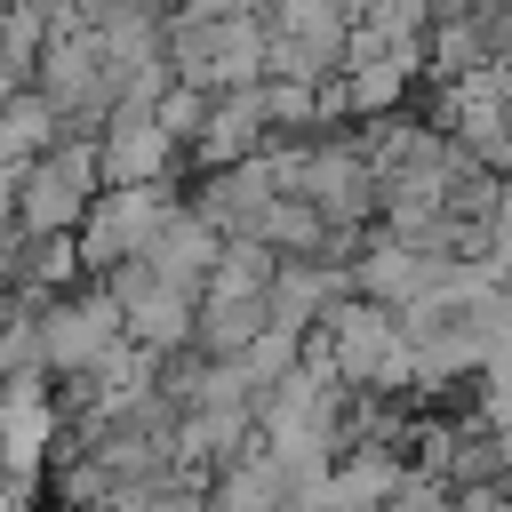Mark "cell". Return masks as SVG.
Returning a JSON list of instances; mask_svg holds the SVG:
<instances>
[{
    "label": "cell",
    "mask_w": 512,
    "mask_h": 512,
    "mask_svg": "<svg viewBox=\"0 0 512 512\" xmlns=\"http://www.w3.org/2000/svg\"><path fill=\"white\" fill-rule=\"evenodd\" d=\"M96 200H104L96 136H64L48 160L24 168V184H16V232H24V240H72Z\"/></svg>",
    "instance_id": "6da1fadb"
},
{
    "label": "cell",
    "mask_w": 512,
    "mask_h": 512,
    "mask_svg": "<svg viewBox=\"0 0 512 512\" xmlns=\"http://www.w3.org/2000/svg\"><path fill=\"white\" fill-rule=\"evenodd\" d=\"M176 208H184L176 184H128V192H104V200L88 208V224H80V264H88V280H112V272L144 264V248L160 240V224H168Z\"/></svg>",
    "instance_id": "7a4b0ae2"
},
{
    "label": "cell",
    "mask_w": 512,
    "mask_h": 512,
    "mask_svg": "<svg viewBox=\"0 0 512 512\" xmlns=\"http://www.w3.org/2000/svg\"><path fill=\"white\" fill-rule=\"evenodd\" d=\"M120 344H128V312H120V296H112L104 280L56 296L48 320H40V360H48V376H96Z\"/></svg>",
    "instance_id": "3957f363"
},
{
    "label": "cell",
    "mask_w": 512,
    "mask_h": 512,
    "mask_svg": "<svg viewBox=\"0 0 512 512\" xmlns=\"http://www.w3.org/2000/svg\"><path fill=\"white\" fill-rule=\"evenodd\" d=\"M104 288H112L120 312H128V344H144V352H160V360H184V352L200 344V296H192V288H168L152 264H128V272H112Z\"/></svg>",
    "instance_id": "277c9868"
},
{
    "label": "cell",
    "mask_w": 512,
    "mask_h": 512,
    "mask_svg": "<svg viewBox=\"0 0 512 512\" xmlns=\"http://www.w3.org/2000/svg\"><path fill=\"white\" fill-rule=\"evenodd\" d=\"M96 160H104V192H128V184H176V168H184L192 152L160 128V112L120 104V112L104 120V136H96Z\"/></svg>",
    "instance_id": "5b68a950"
},
{
    "label": "cell",
    "mask_w": 512,
    "mask_h": 512,
    "mask_svg": "<svg viewBox=\"0 0 512 512\" xmlns=\"http://www.w3.org/2000/svg\"><path fill=\"white\" fill-rule=\"evenodd\" d=\"M280 200H288V192H280L272 160H240V168H216V176H200V184H192V208H200L224 240H256V232H264V216H272Z\"/></svg>",
    "instance_id": "8992f818"
},
{
    "label": "cell",
    "mask_w": 512,
    "mask_h": 512,
    "mask_svg": "<svg viewBox=\"0 0 512 512\" xmlns=\"http://www.w3.org/2000/svg\"><path fill=\"white\" fill-rule=\"evenodd\" d=\"M264 304H272V328L312 336L336 304H352V264H336V256H280Z\"/></svg>",
    "instance_id": "52a82bcc"
},
{
    "label": "cell",
    "mask_w": 512,
    "mask_h": 512,
    "mask_svg": "<svg viewBox=\"0 0 512 512\" xmlns=\"http://www.w3.org/2000/svg\"><path fill=\"white\" fill-rule=\"evenodd\" d=\"M432 288H440V256H424V248H408V240L368 232V248L352 256V296H368V304L408 312V304H424Z\"/></svg>",
    "instance_id": "ba28073f"
},
{
    "label": "cell",
    "mask_w": 512,
    "mask_h": 512,
    "mask_svg": "<svg viewBox=\"0 0 512 512\" xmlns=\"http://www.w3.org/2000/svg\"><path fill=\"white\" fill-rule=\"evenodd\" d=\"M144 264H152L168 288H192V296H200V288L216 280V264H224V232H216V224H208V216L184 200V208L160 224V240L144 248Z\"/></svg>",
    "instance_id": "9c48e42d"
},
{
    "label": "cell",
    "mask_w": 512,
    "mask_h": 512,
    "mask_svg": "<svg viewBox=\"0 0 512 512\" xmlns=\"http://www.w3.org/2000/svg\"><path fill=\"white\" fill-rule=\"evenodd\" d=\"M400 488H408V456L400 448H344L336 472H328L320 512H384Z\"/></svg>",
    "instance_id": "30bf717a"
},
{
    "label": "cell",
    "mask_w": 512,
    "mask_h": 512,
    "mask_svg": "<svg viewBox=\"0 0 512 512\" xmlns=\"http://www.w3.org/2000/svg\"><path fill=\"white\" fill-rule=\"evenodd\" d=\"M208 504H216V512H288V464H280L264 440H248V448L208 480Z\"/></svg>",
    "instance_id": "8fae6325"
},
{
    "label": "cell",
    "mask_w": 512,
    "mask_h": 512,
    "mask_svg": "<svg viewBox=\"0 0 512 512\" xmlns=\"http://www.w3.org/2000/svg\"><path fill=\"white\" fill-rule=\"evenodd\" d=\"M72 136V120L40 96V88H16L8 104H0V160L8 168H32V160H48L56 144Z\"/></svg>",
    "instance_id": "7c38bea8"
},
{
    "label": "cell",
    "mask_w": 512,
    "mask_h": 512,
    "mask_svg": "<svg viewBox=\"0 0 512 512\" xmlns=\"http://www.w3.org/2000/svg\"><path fill=\"white\" fill-rule=\"evenodd\" d=\"M496 64V48H488V32L472 24V16H440L432 32H424V80L432 88H464V80H480Z\"/></svg>",
    "instance_id": "4fadbf2b"
},
{
    "label": "cell",
    "mask_w": 512,
    "mask_h": 512,
    "mask_svg": "<svg viewBox=\"0 0 512 512\" xmlns=\"http://www.w3.org/2000/svg\"><path fill=\"white\" fill-rule=\"evenodd\" d=\"M264 328H272V304H264V296H200V344H192V352L240 360Z\"/></svg>",
    "instance_id": "5bb4252c"
},
{
    "label": "cell",
    "mask_w": 512,
    "mask_h": 512,
    "mask_svg": "<svg viewBox=\"0 0 512 512\" xmlns=\"http://www.w3.org/2000/svg\"><path fill=\"white\" fill-rule=\"evenodd\" d=\"M472 416L488 432H512V352H496L480 376H472Z\"/></svg>",
    "instance_id": "9a60e30c"
},
{
    "label": "cell",
    "mask_w": 512,
    "mask_h": 512,
    "mask_svg": "<svg viewBox=\"0 0 512 512\" xmlns=\"http://www.w3.org/2000/svg\"><path fill=\"white\" fill-rule=\"evenodd\" d=\"M208 112H216V96H200V88H184V80H176V88L160 96V128H168V136H176L184 152H192V144L208 136Z\"/></svg>",
    "instance_id": "2e32d148"
},
{
    "label": "cell",
    "mask_w": 512,
    "mask_h": 512,
    "mask_svg": "<svg viewBox=\"0 0 512 512\" xmlns=\"http://www.w3.org/2000/svg\"><path fill=\"white\" fill-rule=\"evenodd\" d=\"M384 512H456V488H440V480H416V472H408V488H400Z\"/></svg>",
    "instance_id": "e0dca14e"
},
{
    "label": "cell",
    "mask_w": 512,
    "mask_h": 512,
    "mask_svg": "<svg viewBox=\"0 0 512 512\" xmlns=\"http://www.w3.org/2000/svg\"><path fill=\"white\" fill-rule=\"evenodd\" d=\"M0 512H40V480H16V472H0Z\"/></svg>",
    "instance_id": "ac0fdd59"
},
{
    "label": "cell",
    "mask_w": 512,
    "mask_h": 512,
    "mask_svg": "<svg viewBox=\"0 0 512 512\" xmlns=\"http://www.w3.org/2000/svg\"><path fill=\"white\" fill-rule=\"evenodd\" d=\"M456 512H512V488H456Z\"/></svg>",
    "instance_id": "d6986e66"
},
{
    "label": "cell",
    "mask_w": 512,
    "mask_h": 512,
    "mask_svg": "<svg viewBox=\"0 0 512 512\" xmlns=\"http://www.w3.org/2000/svg\"><path fill=\"white\" fill-rule=\"evenodd\" d=\"M16 88H32V80H24V72H16V64H8V56H0V104H8V96H16Z\"/></svg>",
    "instance_id": "ffe728a7"
}]
</instances>
